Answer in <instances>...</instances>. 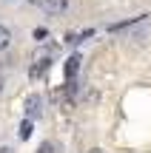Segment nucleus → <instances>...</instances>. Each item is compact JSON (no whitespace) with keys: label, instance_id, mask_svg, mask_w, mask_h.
Segmentation results:
<instances>
[{"label":"nucleus","instance_id":"9","mask_svg":"<svg viewBox=\"0 0 151 153\" xmlns=\"http://www.w3.org/2000/svg\"><path fill=\"white\" fill-rule=\"evenodd\" d=\"M91 153H103V150H100V148H94V150H91Z\"/></svg>","mask_w":151,"mask_h":153},{"label":"nucleus","instance_id":"2","mask_svg":"<svg viewBox=\"0 0 151 153\" xmlns=\"http://www.w3.org/2000/svg\"><path fill=\"white\" fill-rule=\"evenodd\" d=\"M40 114H43V99H40L37 94H29L26 97V116L29 119H37Z\"/></svg>","mask_w":151,"mask_h":153},{"label":"nucleus","instance_id":"8","mask_svg":"<svg viewBox=\"0 0 151 153\" xmlns=\"http://www.w3.org/2000/svg\"><path fill=\"white\" fill-rule=\"evenodd\" d=\"M0 94H3V74H0Z\"/></svg>","mask_w":151,"mask_h":153},{"label":"nucleus","instance_id":"5","mask_svg":"<svg viewBox=\"0 0 151 153\" xmlns=\"http://www.w3.org/2000/svg\"><path fill=\"white\" fill-rule=\"evenodd\" d=\"M32 131H34V125H32V119L26 116V122L20 125V139H29V136H32Z\"/></svg>","mask_w":151,"mask_h":153},{"label":"nucleus","instance_id":"1","mask_svg":"<svg viewBox=\"0 0 151 153\" xmlns=\"http://www.w3.org/2000/svg\"><path fill=\"white\" fill-rule=\"evenodd\" d=\"M40 6V11L49 17H57V14H66L68 11V0H34Z\"/></svg>","mask_w":151,"mask_h":153},{"label":"nucleus","instance_id":"3","mask_svg":"<svg viewBox=\"0 0 151 153\" xmlns=\"http://www.w3.org/2000/svg\"><path fill=\"white\" fill-rule=\"evenodd\" d=\"M77 71H80V57L74 54V57L66 60V82H71L74 76H77Z\"/></svg>","mask_w":151,"mask_h":153},{"label":"nucleus","instance_id":"7","mask_svg":"<svg viewBox=\"0 0 151 153\" xmlns=\"http://www.w3.org/2000/svg\"><path fill=\"white\" fill-rule=\"evenodd\" d=\"M0 153H11V148H0Z\"/></svg>","mask_w":151,"mask_h":153},{"label":"nucleus","instance_id":"4","mask_svg":"<svg viewBox=\"0 0 151 153\" xmlns=\"http://www.w3.org/2000/svg\"><path fill=\"white\" fill-rule=\"evenodd\" d=\"M9 45H11V31L6 26H0V51H6Z\"/></svg>","mask_w":151,"mask_h":153},{"label":"nucleus","instance_id":"6","mask_svg":"<svg viewBox=\"0 0 151 153\" xmlns=\"http://www.w3.org/2000/svg\"><path fill=\"white\" fill-rule=\"evenodd\" d=\"M37 153H60V148H57L54 142H43V145L37 148Z\"/></svg>","mask_w":151,"mask_h":153}]
</instances>
